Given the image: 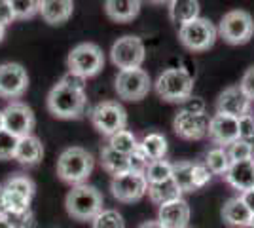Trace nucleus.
Instances as JSON below:
<instances>
[{
    "label": "nucleus",
    "mask_w": 254,
    "mask_h": 228,
    "mask_svg": "<svg viewBox=\"0 0 254 228\" xmlns=\"http://www.w3.org/2000/svg\"><path fill=\"white\" fill-rule=\"evenodd\" d=\"M84 80L85 78L68 73L50 89L46 105L52 116L59 120H78L84 116L87 110Z\"/></svg>",
    "instance_id": "1"
},
{
    "label": "nucleus",
    "mask_w": 254,
    "mask_h": 228,
    "mask_svg": "<svg viewBox=\"0 0 254 228\" xmlns=\"http://www.w3.org/2000/svg\"><path fill=\"white\" fill-rule=\"evenodd\" d=\"M95 158L89 151L82 147H68L59 154L57 160V175L68 185H82L93 171Z\"/></svg>",
    "instance_id": "2"
},
{
    "label": "nucleus",
    "mask_w": 254,
    "mask_h": 228,
    "mask_svg": "<svg viewBox=\"0 0 254 228\" xmlns=\"http://www.w3.org/2000/svg\"><path fill=\"white\" fill-rule=\"evenodd\" d=\"M103 206H105L103 194L95 186L87 185V183L74 185L64 198L66 213L76 221H93L97 213L105 209Z\"/></svg>",
    "instance_id": "3"
},
{
    "label": "nucleus",
    "mask_w": 254,
    "mask_h": 228,
    "mask_svg": "<svg viewBox=\"0 0 254 228\" xmlns=\"http://www.w3.org/2000/svg\"><path fill=\"white\" fill-rule=\"evenodd\" d=\"M156 93L159 99L167 101V103H182L191 95L193 91V76L182 69V67H175V69H167L158 76L156 80Z\"/></svg>",
    "instance_id": "4"
},
{
    "label": "nucleus",
    "mask_w": 254,
    "mask_h": 228,
    "mask_svg": "<svg viewBox=\"0 0 254 228\" xmlns=\"http://www.w3.org/2000/svg\"><path fill=\"white\" fill-rule=\"evenodd\" d=\"M66 67H68V73L80 78H91L103 71L105 54L97 44L82 42L70 50V54L66 57Z\"/></svg>",
    "instance_id": "5"
},
{
    "label": "nucleus",
    "mask_w": 254,
    "mask_h": 228,
    "mask_svg": "<svg viewBox=\"0 0 254 228\" xmlns=\"http://www.w3.org/2000/svg\"><path fill=\"white\" fill-rule=\"evenodd\" d=\"M218 38V29L212 25L211 19L195 17L191 21L179 27L180 44L190 52H205L214 46Z\"/></svg>",
    "instance_id": "6"
},
{
    "label": "nucleus",
    "mask_w": 254,
    "mask_h": 228,
    "mask_svg": "<svg viewBox=\"0 0 254 228\" xmlns=\"http://www.w3.org/2000/svg\"><path fill=\"white\" fill-rule=\"evenodd\" d=\"M218 34L224 38V42L232 44V46L247 44L254 36L253 15L245 10L228 11L218 25Z\"/></svg>",
    "instance_id": "7"
},
{
    "label": "nucleus",
    "mask_w": 254,
    "mask_h": 228,
    "mask_svg": "<svg viewBox=\"0 0 254 228\" xmlns=\"http://www.w3.org/2000/svg\"><path fill=\"white\" fill-rule=\"evenodd\" d=\"M144 57H146L144 42L135 34H126V36L118 38L110 50V59L120 71L122 69H138L144 63Z\"/></svg>",
    "instance_id": "8"
},
{
    "label": "nucleus",
    "mask_w": 254,
    "mask_h": 228,
    "mask_svg": "<svg viewBox=\"0 0 254 228\" xmlns=\"http://www.w3.org/2000/svg\"><path fill=\"white\" fill-rule=\"evenodd\" d=\"M91 122L101 135L110 137L127 128V112L118 101H103L91 110Z\"/></svg>",
    "instance_id": "9"
},
{
    "label": "nucleus",
    "mask_w": 254,
    "mask_h": 228,
    "mask_svg": "<svg viewBox=\"0 0 254 228\" xmlns=\"http://www.w3.org/2000/svg\"><path fill=\"white\" fill-rule=\"evenodd\" d=\"M150 76L146 71H142L140 67L138 69H122L116 76V93L120 99H126V101H140L148 95L150 91Z\"/></svg>",
    "instance_id": "10"
},
{
    "label": "nucleus",
    "mask_w": 254,
    "mask_h": 228,
    "mask_svg": "<svg viewBox=\"0 0 254 228\" xmlns=\"http://www.w3.org/2000/svg\"><path fill=\"white\" fill-rule=\"evenodd\" d=\"M110 190H112V196L116 198L118 202L133 204V202H138L140 198H144L148 194V179H146L144 173L129 169L126 173L112 177Z\"/></svg>",
    "instance_id": "11"
},
{
    "label": "nucleus",
    "mask_w": 254,
    "mask_h": 228,
    "mask_svg": "<svg viewBox=\"0 0 254 228\" xmlns=\"http://www.w3.org/2000/svg\"><path fill=\"white\" fill-rule=\"evenodd\" d=\"M2 118H4V130L17 139L32 135V130L36 126L32 109L21 101H11L10 105L2 110Z\"/></svg>",
    "instance_id": "12"
},
{
    "label": "nucleus",
    "mask_w": 254,
    "mask_h": 228,
    "mask_svg": "<svg viewBox=\"0 0 254 228\" xmlns=\"http://www.w3.org/2000/svg\"><path fill=\"white\" fill-rule=\"evenodd\" d=\"M209 114H193L186 110H179L177 116L173 120V130L180 139L186 141H201L209 135Z\"/></svg>",
    "instance_id": "13"
},
{
    "label": "nucleus",
    "mask_w": 254,
    "mask_h": 228,
    "mask_svg": "<svg viewBox=\"0 0 254 228\" xmlns=\"http://www.w3.org/2000/svg\"><path fill=\"white\" fill-rule=\"evenodd\" d=\"M29 87L27 69L19 63H2L0 65V97L19 99Z\"/></svg>",
    "instance_id": "14"
},
{
    "label": "nucleus",
    "mask_w": 254,
    "mask_h": 228,
    "mask_svg": "<svg viewBox=\"0 0 254 228\" xmlns=\"http://www.w3.org/2000/svg\"><path fill=\"white\" fill-rule=\"evenodd\" d=\"M216 147H228L230 143L239 139V118L216 112L209 122V135H207Z\"/></svg>",
    "instance_id": "15"
},
{
    "label": "nucleus",
    "mask_w": 254,
    "mask_h": 228,
    "mask_svg": "<svg viewBox=\"0 0 254 228\" xmlns=\"http://www.w3.org/2000/svg\"><path fill=\"white\" fill-rule=\"evenodd\" d=\"M251 105H253V99L245 93L241 86H230L216 99V112L239 118L251 112Z\"/></svg>",
    "instance_id": "16"
},
{
    "label": "nucleus",
    "mask_w": 254,
    "mask_h": 228,
    "mask_svg": "<svg viewBox=\"0 0 254 228\" xmlns=\"http://www.w3.org/2000/svg\"><path fill=\"white\" fill-rule=\"evenodd\" d=\"M158 221L165 228H184L190 223V204L180 196L161 204L158 209Z\"/></svg>",
    "instance_id": "17"
},
{
    "label": "nucleus",
    "mask_w": 254,
    "mask_h": 228,
    "mask_svg": "<svg viewBox=\"0 0 254 228\" xmlns=\"http://www.w3.org/2000/svg\"><path fill=\"white\" fill-rule=\"evenodd\" d=\"M254 213L243 202L241 196L230 198L222 207V221L230 228H251Z\"/></svg>",
    "instance_id": "18"
},
{
    "label": "nucleus",
    "mask_w": 254,
    "mask_h": 228,
    "mask_svg": "<svg viewBox=\"0 0 254 228\" xmlns=\"http://www.w3.org/2000/svg\"><path fill=\"white\" fill-rule=\"evenodd\" d=\"M224 179L239 194L245 190L254 188V158L241 160V162H232L228 173L224 175Z\"/></svg>",
    "instance_id": "19"
},
{
    "label": "nucleus",
    "mask_w": 254,
    "mask_h": 228,
    "mask_svg": "<svg viewBox=\"0 0 254 228\" xmlns=\"http://www.w3.org/2000/svg\"><path fill=\"white\" fill-rule=\"evenodd\" d=\"M74 11L72 0H40V15L50 25H63Z\"/></svg>",
    "instance_id": "20"
},
{
    "label": "nucleus",
    "mask_w": 254,
    "mask_h": 228,
    "mask_svg": "<svg viewBox=\"0 0 254 228\" xmlns=\"http://www.w3.org/2000/svg\"><path fill=\"white\" fill-rule=\"evenodd\" d=\"M42 156H44L42 141L36 135H27V137H19L17 139L13 160H17L23 165H36V163L42 160Z\"/></svg>",
    "instance_id": "21"
},
{
    "label": "nucleus",
    "mask_w": 254,
    "mask_h": 228,
    "mask_svg": "<svg viewBox=\"0 0 254 228\" xmlns=\"http://www.w3.org/2000/svg\"><path fill=\"white\" fill-rule=\"evenodd\" d=\"M106 15L118 23L135 19L140 11V0H105Z\"/></svg>",
    "instance_id": "22"
},
{
    "label": "nucleus",
    "mask_w": 254,
    "mask_h": 228,
    "mask_svg": "<svg viewBox=\"0 0 254 228\" xmlns=\"http://www.w3.org/2000/svg\"><path fill=\"white\" fill-rule=\"evenodd\" d=\"M169 17L179 27L199 17V0H169Z\"/></svg>",
    "instance_id": "23"
},
{
    "label": "nucleus",
    "mask_w": 254,
    "mask_h": 228,
    "mask_svg": "<svg viewBox=\"0 0 254 228\" xmlns=\"http://www.w3.org/2000/svg\"><path fill=\"white\" fill-rule=\"evenodd\" d=\"M101 165L112 175L126 173L129 171V156L114 151L110 145H106L101 149Z\"/></svg>",
    "instance_id": "24"
},
{
    "label": "nucleus",
    "mask_w": 254,
    "mask_h": 228,
    "mask_svg": "<svg viewBox=\"0 0 254 228\" xmlns=\"http://www.w3.org/2000/svg\"><path fill=\"white\" fill-rule=\"evenodd\" d=\"M138 149L144 152L150 160H159V158H165L169 145H167L165 135L152 131V133H146V135L138 141Z\"/></svg>",
    "instance_id": "25"
},
{
    "label": "nucleus",
    "mask_w": 254,
    "mask_h": 228,
    "mask_svg": "<svg viewBox=\"0 0 254 228\" xmlns=\"http://www.w3.org/2000/svg\"><path fill=\"white\" fill-rule=\"evenodd\" d=\"M180 196H182V192H180L179 186L175 185L173 179L163 181V183H148V198L156 206H161V204L171 202V200L180 198Z\"/></svg>",
    "instance_id": "26"
},
{
    "label": "nucleus",
    "mask_w": 254,
    "mask_h": 228,
    "mask_svg": "<svg viewBox=\"0 0 254 228\" xmlns=\"http://www.w3.org/2000/svg\"><path fill=\"white\" fill-rule=\"evenodd\" d=\"M203 163L209 167V171L212 175H222L224 177V175L228 173L230 165H232V160L228 156L226 147H214V149H211V151L205 154Z\"/></svg>",
    "instance_id": "27"
},
{
    "label": "nucleus",
    "mask_w": 254,
    "mask_h": 228,
    "mask_svg": "<svg viewBox=\"0 0 254 228\" xmlns=\"http://www.w3.org/2000/svg\"><path fill=\"white\" fill-rule=\"evenodd\" d=\"M175 185L180 192H193V163L191 162H177L173 163V177Z\"/></svg>",
    "instance_id": "28"
},
{
    "label": "nucleus",
    "mask_w": 254,
    "mask_h": 228,
    "mask_svg": "<svg viewBox=\"0 0 254 228\" xmlns=\"http://www.w3.org/2000/svg\"><path fill=\"white\" fill-rule=\"evenodd\" d=\"M108 145H110L114 151L129 156L131 152H135L138 149V139L133 131H129L126 128V130H120V131H116L114 135H110V137H108Z\"/></svg>",
    "instance_id": "29"
},
{
    "label": "nucleus",
    "mask_w": 254,
    "mask_h": 228,
    "mask_svg": "<svg viewBox=\"0 0 254 228\" xmlns=\"http://www.w3.org/2000/svg\"><path fill=\"white\" fill-rule=\"evenodd\" d=\"M146 179L148 183H163V181H169L173 177V163L165 158H159V160H152L146 167Z\"/></svg>",
    "instance_id": "30"
},
{
    "label": "nucleus",
    "mask_w": 254,
    "mask_h": 228,
    "mask_svg": "<svg viewBox=\"0 0 254 228\" xmlns=\"http://www.w3.org/2000/svg\"><path fill=\"white\" fill-rule=\"evenodd\" d=\"M91 228H126V221L118 209H103L93 217Z\"/></svg>",
    "instance_id": "31"
},
{
    "label": "nucleus",
    "mask_w": 254,
    "mask_h": 228,
    "mask_svg": "<svg viewBox=\"0 0 254 228\" xmlns=\"http://www.w3.org/2000/svg\"><path fill=\"white\" fill-rule=\"evenodd\" d=\"M4 188H8L11 192H17V194H23L27 198H34V192H36V185L31 177L27 175H11L10 179L4 183Z\"/></svg>",
    "instance_id": "32"
},
{
    "label": "nucleus",
    "mask_w": 254,
    "mask_h": 228,
    "mask_svg": "<svg viewBox=\"0 0 254 228\" xmlns=\"http://www.w3.org/2000/svg\"><path fill=\"white\" fill-rule=\"evenodd\" d=\"M226 151H228V156H230L232 162H241V160L254 158L253 143L245 141V139H235L226 147Z\"/></svg>",
    "instance_id": "33"
},
{
    "label": "nucleus",
    "mask_w": 254,
    "mask_h": 228,
    "mask_svg": "<svg viewBox=\"0 0 254 228\" xmlns=\"http://www.w3.org/2000/svg\"><path fill=\"white\" fill-rule=\"evenodd\" d=\"M15 19H31L40 11V0H10Z\"/></svg>",
    "instance_id": "34"
},
{
    "label": "nucleus",
    "mask_w": 254,
    "mask_h": 228,
    "mask_svg": "<svg viewBox=\"0 0 254 228\" xmlns=\"http://www.w3.org/2000/svg\"><path fill=\"white\" fill-rule=\"evenodd\" d=\"M17 147V137H13L6 130L0 131V160H13Z\"/></svg>",
    "instance_id": "35"
},
{
    "label": "nucleus",
    "mask_w": 254,
    "mask_h": 228,
    "mask_svg": "<svg viewBox=\"0 0 254 228\" xmlns=\"http://www.w3.org/2000/svg\"><path fill=\"white\" fill-rule=\"evenodd\" d=\"M239 139L254 143V114H243L239 116Z\"/></svg>",
    "instance_id": "36"
},
{
    "label": "nucleus",
    "mask_w": 254,
    "mask_h": 228,
    "mask_svg": "<svg viewBox=\"0 0 254 228\" xmlns=\"http://www.w3.org/2000/svg\"><path fill=\"white\" fill-rule=\"evenodd\" d=\"M212 173L205 163H193V188H203L211 183Z\"/></svg>",
    "instance_id": "37"
},
{
    "label": "nucleus",
    "mask_w": 254,
    "mask_h": 228,
    "mask_svg": "<svg viewBox=\"0 0 254 228\" xmlns=\"http://www.w3.org/2000/svg\"><path fill=\"white\" fill-rule=\"evenodd\" d=\"M150 162H152V160H150L148 156L140 151V149H137L135 152H131V154H129V169H131V171L144 173Z\"/></svg>",
    "instance_id": "38"
},
{
    "label": "nucleus",
    "mask_w": 254,
    "mask_h": 228,
    "mask_svg": "<svg viewBox=\"0 0 254 228\" xmlns=\"http://www.w3.org/2000/svg\"><path fill=\"white\" fill-rule=\"evenodd\" d=\"M180 110L186 112H193V114H203L205 112V101L201 97H188L186 101L180 103Z\"/></svg>",
    "instance_id": "39"
},
{
    "label": "nucleus",
    "mask_w": 254,
    "mask_h": 228,
    "mask_svg": "<svg viewBox=\"0 0 254 228\" xmlns=\"http://www.w3.org/2000/svg\"><path fill=\"white\" fill-rule=\"evenodd\" d=\"M15 21V13L11 10L10 0H0V25L8 27Z\"/></svg>",
    "instance_id": "40"
},
{
    "label": "nucleus",
    "mask_w": 254,
    "mask_h": 228,
    "mask_svg": "<svg viewBox=\"0 0 254 228\" xmlns=\"http://www.w3.org/2000/svg\"><path fill=\"white\" fill-rule=\"evenodd\" d=\"M239 86H241V89H243L249 97L254 99V67H251V69L245 73Z\"/></svg>",
    "instance_id": "41"
},
{
    "label": "nucleus",
    "mask_w": 254,
    "mask_h": 228,
    "mask_svg": "<svg viewBox=\"0 0 254 228\" xmlns=\"http://www.w3.org/2000/svg\"><path fill=\"white\" fill-rule=\"evenodd\" d=\"M241 198H243V202L249 206V209L254 213V188H251V190H245V192H241Z\"/></svg>",
    "instance_id": "42"
},
{
    "label": "nucleus",
    "mask_w": 254,
    "mask_h": 228,
    "mask_svg": "<svg viewBox=\"0 0 254 228\" xmlns=\"http://www.w3.org/2000/svg\"><path fill=\"white\" fill-rule=\"evenodd\" d=\"M0 228H17V225L10 215H0Z\"/></svg>",
    "instance_id": "43"
},
{
    "label": "nucleus",
    "mask_w": 254,
    "mask_h": 228,
    "mask_svg": "<svg viewBox=\"0 0 254 228\" xmlns=\"http://www.w3.org/2000/svg\"><path fill=\"white\" fill-rule=\"evenodd\" d=\"M0 215H8V211H6V196H4V185H0Z\"/></svg>",
    "instance_id": "44"
},
{
    "label": "nucleus",
    "mask_w": 254,
    "mask_h": 228,
    "mask_svg": "<svg viewBox=\"0 0 254 228\" xmlns=\"http://www.w3.org/2000/svg\"><path fill=\"white\" fill-rule=\"evenodd\" d=\"M137 228H165L159 225V221L156 219V221H146V223H142V225H138Z\"/></svg>",
    "instance_id": "45"
},
{
    "label": "nucleus",
    "mask_w": 254,
    "mask_h": 228,
    "mask_svg": "<svg viewBox=\"0 0 254 228\" xmlns=\"http://www.w3.org/2000/svg\"><path fill=\"white\" fill-rule=\"evenodd\" d=\"M4 36H6V27H4V25H0V42L4 40Z\"/></svg>",
    "instance_id": "46"
},
{
    "label": "nucleus",
    "mask_w": 254,
    "mask_h": 228,
    "mask_svg": "<svg viewBox=\"0 0 254 228\" xmlns=\"http://www.w3.org/2000/svg\"><path fill=\"white\" fill-rule=\"evenodd\" d=\"M4 130V118H2V110H0V131Z\"/></svg>",
    "instance_id": "47"
},
{
    "label": "nucleus",
    "mask_w": 254,
    "mask_h": 228,
    "mask_svg": "<svg viewBox=\"0 0 254 228\" xmlns=\"http://www.w3.org/2000/svg\"><path fill=\"white\" fill-rule=\"evenodd\" d=\"M150 2H154V4H165V2H169V0H150Z\"/></svg>",
    "instance_id": "48"
},
{
    "label": "nucleus",
    "mask_w": 254,
    "mask_h": 228,
    "mask_svg": "<svg viewBox=\"0 0 254 228\" xmlns=\"http://www.w3.org/2000/svg\"><path fill=\"white\" fill-rule=\"evenodd\" d=\"M251 228H254V219H253V225H251Z\"/></svg>",
    "instance_id": "49"
},
{
    "label": "nucleus",
    "mask_w": 254,
    "mask_h": 228,
    "mask_svg": "<svg viewBox=\"0 0 254 228\" xmlns=\"http://www.w3.org/2000/svg\"><path fill=\"white\" fill-rule=\"evenodd\" d=\"M253 151H254V143H253Z\"/></svg>",
    "instance_id": "50"
},
{
    "label": "nucleus",
    "mask_w": 254,
    "mask_h": 228,
    "mask_svg": "<svg viewBox=\"0 0 254 228\" xmlns=\"http://www.w3.org/2000/svg\"><path fill=\"white\" fill-rule=\"evenodd\" d=\"M184 228H191V227H184Z\"/></svg>",
    "instance_id": "51"
}]
</instances>
